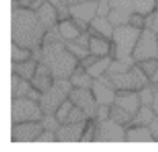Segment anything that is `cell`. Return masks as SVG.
Listing matches in <instances>:
<instances>
[{"mask_svg":"<svg viewBox=\"0 0 158 152\" xmlns=\"http://www.w3.org/2000/svg\"><path fill=\"white\" fill-rule=\"evenodd\" d=\"M46 31V27L42 25L33 9L26 6L12 9L11 40L14 43L27 47L32 51L38 49L42 47Z\"/></svg>","mask_w":158,"mask_h":152,"instance_id":"cell-1","label":"cell"},{"mask_svg":"<svg viewBox=\"0 0 158 152\" xmlns=\"http://www.w3.org/2000/svg\"><path fill=\"white\" fill-rule=\"evenodd\" d=\"M33 58L44 63L53 73L54 78L69 79L79 65V59L68 49L65 41H56L42 44L33 51Z\"/></svg>","mask_w":158,"mask_h":152,"instance_id":"cell-2","label":"cell"},{"mask_svg":"<svg viewBox=\"0 0 158 152\" xmlns=\"http://www.w3.org/2000/svg\"><path fill=\"white\" fill-rule=\"evenodd\" d=\"M73 90V85L69 79L56 78L53 84L41 94L40 105L44 115H51L57 111V109L64 103Z\"/></svg>","mask_w":158,"mask_h":152,"instance_id":"cell-3","label":"cell"},{"mask_svg":"<svg viewBox=\"0 0 158 152\" xmlns=\"http://www.w3.org/2000/svg\"><path fill=\"white\" fill-rule=\"evenodd\" d=\"M141 28H137L130 23L115 27L111 41L114 48V58L132 57L136 42L139 37Z\"/></svg>","mask_w":158,"mask_h":152,"instance_id":"cell-4","label":"cell"},{"mask_svg":"<svg viewBox=\"0 0 158 152\" xmlns=\"http://www.w3.org/2000/svg\"><path fill=\"white\" fill-rule=\"evenodd\" d=\"M106 75L116 90L138 91L139 89H142L144 85H147L151 82V79L144 74V72L139 68L137 63L131 69L123 73H116V74L106 73Z\"/></svg>","mask_w":158,"mask_h":152,"instance_id":"cell-5","label":"cell"},{"mask_svg":"<svg viewBox=\"0 0 158 152\" xmlns=\"http://www.w3.org/2000/svg\"><path fill=\"white\" fill-rule=\"evenodd\" d=\"M44 112L40 101L31 98H12L11 101V122L25 121H41Z\"/></svg>","mask_w":158,"mask_h":152,"instance_id":"cell-6","label":"cell"},{"mask_svg":"<svg viewBox=\"0 0 158 152\" xmlns=\"http://www.w3.org/2000/svg\"><path fill=\"white\" fill-rule=\"evenodd\" d=\"M132 57L136 62L158 58V33L148 27L142 28L136 42Z\"/></svg>","mask_w":158,"mask_h":152,"instance_id":"cell-7","label":"cell"},{"mask_svg":"<svg viewBox=\"0 0 158 152\" xmlns=\"http://www.w3.org/2000/svg\"><path fill=\"white\" fill-rule=\"evenodd\" d=\"M126 130L123 125L107 119L102 121H96L95 138L94 142H125Z\"/></svg>","mask_w":158,"mask_h":152,"instance_id":"cell-8","label":"cell"},{"mask_svg":"<svg viewBox=\"0 0 158 152\" xmlns=\"http://www.w3.org/2000/svg\"><path fill=\"white\" fill-rule=\"evenodd\" d=\"M41 121H25L12 124L11 141L12 142H37L38 137L43 132Z\"/></svg>","mask_w":158,"mask_h":152,"instance_id":"cell-9","label":"cell"},{"mask_svg":"<svg viewBox=\"0 0 158 152\" xmlns=\"http://www.w3.org/2000/svg\"><path fill=\"white\" fill-rule=\"evenodd\" d=\"M69 99L73 101L74 105L80 108L89 119L95 116V111L99 104L95 99L91 88H73Z\"/></svg>","mask_w":158,"mask_h":152,"instance_id":"cell-10","label":"cell"},{"mask_svg":"<svg viewBox=\"0 0 158 152\" xmlns=\"http://www.w3.org/2000/svg\"><path fill=\"white\" fill-rule=\"evenodd\" d=\"M41 91L36 89L30 80H26L12 73L11 77V98H31L40 101Z\"/></svg>","mask_w":158,"mask_h":152,"instance_id":"cell-11","label":"cell"},{"mask_svg":"<svg viewBox=\"0 0 158 152\" xmlns=\"http://www.w3.org/2000/svg\"><path fill=\"white\" fill-rule=\"evenodd\" d=\"M91 90L95 95L98 104H107V105L114 104L116 96V89L112 87L106 74L94 80Z\"/></svg>","mask_w":158,"mask_h":152,"instance_id":"cell-12","label":"cell"},{"mask_svg":"<svg viewBox=\"0 0 158 152\" xmlns=\"http://www.w3.org/2000/svg\"><path fill=\"white\" fill-rule=\"evenodd\" d=\"M86 121L80 122H69V124H60L58 130L56 131L57 141L58 142H80L84 130L86 127Z\"/></svg>","mask_w":158,"mask_h":152,"instance_id":"cell-13","label":"cell"},{"mask_svg":"<svg viewBox=\"0 0 158 152\" xmlns=\"http://www.w3.org/2000/svg\"><path fill=\"white\" fill-rule=\"evenodd\" d=\"M70 17L80 20L90 25L91 20L98 15V0H88L77 5L69 6Z\"/></svg>","mask_w":158,"mask_h":152,"instance_id":"cell-14","label":"cell"},{"mask_svg":"<svg viewBox=\"0 0 158 152\" xmlns=\"http://www.w3.org/2000/svg\"><path fill=\"white\" fill-rule=\"evenodd\" d=\"M114 104L121 106L122 109L135 115L141 106L139 94L138 91H135V90H116Z\"/></svg>","mask_w":158,"mask_h":152,"instance_id":"cell-15","label":"cell"},{"mask_svg":"<svg viewBox=\"0 0 158 152\" xmlns=\"http://www.w3.org/2000/svg\"><path fill=\"white\" fill-rule=\"evenodd\" d=\"M35 11H36L37 17L42 22V25L46 27V30H49L58 25V22H59L58 11L48 0H46L43 4H41Z\"/></svg>","mask_w":158,"mask_h":152,"instance_id":"cell-16","label":"cell"},{"mask_svg":"<svg viewBox=\"0 0 158 152\" xmlns=\"http://www.w3.org/2000/svg\"><path fill=\"white\" fill-rule=\"evenodd\" d=\"M54 75L52 73V70L42 62H38V65H37V69H36V73L33 75V78L31 79V83L32 85L38 89L41 93L46 91L54 82Z\"/></svg>","mask_w":158,"mask_h":152,"instance_id":"cell-17","label":"cell"},{"mask_svg":"<svg viewBox=\"0 0 158 152\" xmlns=\"http://www.w3.org/2000/svg\"><path fill=\"white\" fill-rule=\"evenodd\" d=\"M89 30L94 32V33H91V35H100V36H102V37H106V38L111 40L115 27H114V25L110 22V20L107 19V16L96 15V16L91 20Z\"/></svg>","mask_w":158,"mask_h":152,"instance_id":"cell-18","label":"cell"},{"mask_svg":"<svg viewBox=\"0 0 158 152\" xmlns=\"http://www.w3.org/2000/svg\"><path fill=\"white\" fill-rule=\"evenodd\" d=\"M127 142H156L149 126H128L126 130Z\"/></svg>","mask_w":158,"mask_h":152,"instance_id":"cell-19","label":"cell"},{"mask_svg":"<svg viewBox=\"0 0 158 152\" xmlns=\"http://www.w3.org/2000/svg\"><path fill=\"white\" fill-rule=\"evenodd\" d=\"M89 51L91 54H94L96 57L110 56V52H111L110 40L106 37H102L100 35H90Z\"/></svg>","mask_w":158,"mask_h":152,"instance_id":"cell-20","label":"cell"},{"mask_svg":"<svg viewBox=\"0 0 158 152\" xmlns=\"http://www.w3.org/2000/svg\"><path fill=\"white\" fill-rule=\"evenodd\" d=\"M58 30H59V33L63 38V41L68 42V41H74L75 38H78L80 35H81V28L77 25V22L72 19V17H68V19H64V20H60L58 22Z\"/></svg>","mask_w":158,"mask_h":152,"instance_id":"cell-21","label":"cell"},{"mask_svg":"<svg viewBox=\"0 0 158 152\" xmlns=\"http://www.w3.org/2000/svg\"><path fill=\"white\" fill-rule=\"evenodd\" d=\"M37 65H38V61L32 57V58L23 61V62L12 63V73H15L19 77L31 82V79L33 78V75L36 73Z\"/></svg>","mask_w":158,"mask_h":152,"instance_id":"cell-22","label":"cell"},{"mask_svg":"<svg viewBox=\"0 0 158 152\" xmlns=\"http://www.w3.org/2000/svg\"><path fill=\"white\" fill-rule=\"evenodd\" d=\"M157 116L156 111L149 105H141L137 112L133 115L128 126H149L154 117Z\"/></svg>","mask_w":158,"mask_h":152,"instance_id":"cell-23","label":"cell"},{"mask_svg":"<svg viewBox=\"0 0 158 152\" xmlns=\"http://www.w3.org/2000/svg\"><path fill=\"white\" fill-rule=\"evenodd\" d=\"M73 88H91L94 84V78L86 72L84 67L80 64L77 67V69L73 72V74L69 78Z\"/></svg>","mask_w":158,"mask_h":152,"instance_id":"cell-24","label":"cell"},{"mask_svg":"<svg viewBox=\"0 0 158 152\" xmlns=\"http://www.w3.org/2000/svg\"><path fill=\"white\" fill-rule=\"evenodd\" d=\"M111 61L112 58L110 56H105V57H99L91 65H89L86 69V72L94 78V79H98L102 75H105L109 70V67L111 64Z\"/></svg>","mask_w":158,"mask_h":152,"instance_id":"cell-25","label":"cell"},{"mask_svg":"<svg viewBox=\"0 0 158 152\" xmlns=\"http://www.w3.org/2000/svg\"><path fill=\"white\" fill-rule=\"evenodd\" d=\"M133 11L130 10H125V9H117V7H111L107 19L110 20V22L114 25V27L121 26V25H126L128 23L130 16Z\"/></svg>","mask_w":158,"mask_h":152,"instance_id":"cell-26","label":"cell"},{"mask_svg":"<svg viewBox=\"0 0 158 152\" xmlns=\"http://www.w3.org/2000/svg\"><path fill=\"white\" fill-rule=\"evenodd\" d=\"M132 117H133V115L131 112H128L127 110L122 109L121 106H118L116 104H111V108H110V119L111 120L126 126V125H130Z\"/></svg>","mask_w":158,"mask_h":152,"instance_id":"cell-27","label":"cell"},{"mask_svg":"<svg viewBox=\"0 0 158 152\" xmlns=\"http://www.w3.org/2000/svg\"><path fill=\"white\" fill-rule=\"evenodd\" d=\"M32 57H33L32 49L12 42V46H11V61H12V63L23 62V61H27Z\"/></svg>","mask_w":158,"mask_h":152,"instance_id":"cell-28","label":"cell"},{"mask_svg":"<svg viewBox=\"0 0 158 152\" xmlns=\"http://www.w3.org/2000/svg\"><path fill=\"white\" fill-rule=\"evenodd\" d=\"M154 93H156V83L149 82L147 85H144L142 89L138 90L139 99H141V105H149L152 106L153 99H154Z\"/></svg>","mask_w":158,"mask_h":152,"instance_id":"cell-29","label":"cell"},{"mask_svg":"<svg viewBox=\"0 0 158 152\" xmlns=\"http://www.w3.org/2000/svg\"><path fill=\"white\" fill-rule=\"evenodd\" d=\"M157 9V0H133V10L144 16Z\"/></svg>","mask_w":158,"mask_h":152,"instance_id":"cell-30","label":"cell"},{"mask_svg":"<svg viewBox=\"0 0 158 152\" xmlns=\"http://www.w3.org/2000/svg\"><path fill=\"white\" fill-rule=\"evenodd\" d=\"M137 64L139 65V68L144 72V74L152 79L153 75L156 74L157 69H158V58H151V59H146V61H141L137 62Z\"/></svg>","mask_w":158,"mask_h":152,"instance_id":"cell-31","label":"cell"},{"mask_svg":"<svg viewBox=\"0 0 158 152\" xmlns=\"http://www.w3.org/2000/svg\"><path fill=\"white\" fill-rule=\"evenodd\" d=\"M73 106H74L73 101L68 98V99H67L64 103H62V105L57 109V111L54 112V115H56V117L58 119V121H59L60 124H64V122L67 121V119H68V116H69L70 110L73 109Z\"/></svg>","mask_w":158,"mask_h":152,"instance_id":"cell-32","label":"cell"},{"mask_svg":"<svg viewBox=\"0 0 158 152\" xmlns=\"http://www.w3.org/2000/svg\"><path fill=\"white\" fill-rule=\"evenodd\" d=\"M65 44H67L68 49L79 59V62L83 58H85L88 54H90V51H89L88 47H84V46H81V44H79L74 41H68V42H65Z\"/></svg>","mask_w":158,"mask_h":152,"instance_id":"cell-33","label":"cell"},{"mask_svg":"<svg viewBox=\"0 0 158 152\" xmlns=\"http://www.w3.org/2000/svg\"><path fill=\"white\" fill-rule=\"evenodd\" d=\"M42 122V126L44 130H51V131H57L58 127L60 126V122L58 121V119L56 117L54 114H51V115H44L41 120Z\"/></svg>","mask_w":158,"mask_h":152,"instance_id":"cell-34","label":"cell"},{"mask_svg":"<svg viewBox=\"0 0 158 152\" xmlns=\"http://www.w3.org/2000/svg\"><path fill=\"white\" fill-rule=\"evenodd\" d=\"M95 129H96V122L88 121L86 127L84 130V133L81 136L80 142H94V138H95Z\"/></svg>","mask_w":158,"mask_h":152,"instance_id":"cell-35","label":"cell"},{"mask_svg":"<svg viewBox=\"0 0 158 152\" xmlns=\"http://www.w3.org/2000/svg\"><path fill=\"white\" fill-rule=\"evenodd\" d=\"M128 23L137 27V28H144L146 27V16L139 14V12H136L133 11L130 16V20H128Z\"/></svg>","mask_w":158,"mask_h":152,"instance_id":"cell-36","label":"cell"},{"mask_svg":"<svg viewBox=\"0 0 158 152\" xmlns=\"http://www.w3.org/2000/svg\"><path fill=\"white\" fill-rule=\"evenodd\" d=\"M110 108L111 105L107 104H99L95 111V119L96 121H102V120H107L110 119Z\"/></svg>","mask_w":158,"mask_h":152,"instance_id":"cell-37","label":"cell"},{"mask_svg":"<svg viewBox=\"0 0 158 152\" xmlns=\"http://www.w3.org/2000/svg\"><path fill=\"white\" fill-rule=\"evenodd\" d=\"M146 27L153 30L158 33V9L146 16Z\"/></svg>","mask_w":158,"mask_h":152,"instance_id":"cell-38","label":"cell"},{"mask_svg":"<svg viewBox=\"0 0 158 152\" xmlns=\"http://www.w3.org/2000/svg\"><path fill=\"white\" fill-rule=\"evenodd\" d=\"M111 10V0H98V15L107 16Z\"/></svg>","mask_w":158,"mask_h":152,"instance_id":"cell-39","label":"cell"},{"mask_svg":"<svg viewBox=\"0 0 158 152\" xmlns=\"http://www.w3.org/2000/svg\"><path fill=\"white\" fill-rule=\"evenodd\" d=\"M37 142H58L57 141V135L54 131L51 130H43L41 136L38 137Z\"/></svg>","mask_w":158,"mask_h":152,"instance_id":"cell-40","label":"cell"},{"mask_svg":"<svg viewBox=\"0 0 158 152\" xmlns=\"http://www.w3.org/2000/svg\"><path fill=\"white\" fill-rule=\"evenodd\" d=\"M149 129L152 131V135L154 137V141L158 142V115L154 117V120L152 121V124L149 125Z\"/></svg>","mask_w":158,"mask_h":152,"instance_id":"cell-41","label":"cell"},{"mask_svg":"<svg viewBox=\"0 0 158 152\" xmlns=\"http://www.w3.org/2000/svg\"><path fill=\"white\" fill-rule=\"evenodd\" d=\"M152 108L156 111V114L158 115V83H156V93H154V99H153Z\"/></svg>","mask_w":158,"mask_h":152,"instance_id":"cell-42","label":"cell"},{"mask_svg":"<svg viewBox=\"0 0 158 152\" xmlns=\"http://www.w3.org/2000/svg\"><path fill=\"white\" fill-rule=\"evenodd\" d=\"M19 2L20 6H26V7H31L32 4L35 2V0H16Z\"/></svg>","mask_w":158,"mask_h":152,"instance_id":"cell-43","label":"cell"},{"mask_svg":"<svg viewBox=\"0 0 158 152\" xmlns=\"http://www.w3.org/2000/svg\"><path fill=\"white\" fill-rule=\"evenodd\" d=\"M69 6L72 5H77V4H80V2H84V1H88V0H64Z\"/></svg>","mask_w":158,"mask_h":152,"instance_id":"cell-44","label":"cell"},{"mask_svg":"<svg viewBox=\"0 0 158 152\" xmlns=\"http://www.w3.org/2000/svg\"><path fill=\"white\" fill-rule=\"evenodd\" d=\"M151 82H152V83H158V69H157L156 74L153 75V78L151 79Z\"/></svg>","mask_w":158,"mask_h":152,"instance_id":"cell-45","label":"cell"}]
</instances>
